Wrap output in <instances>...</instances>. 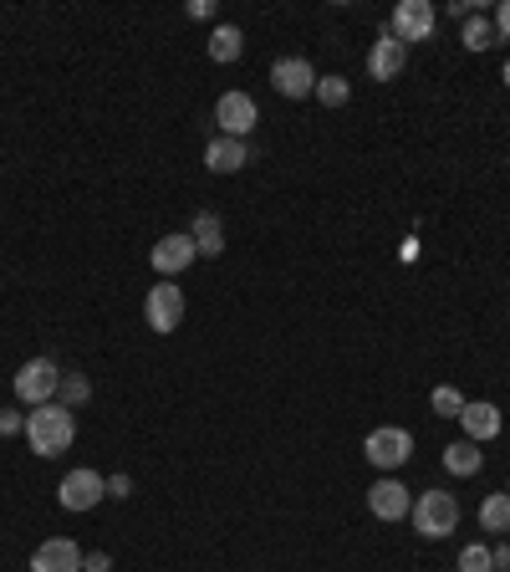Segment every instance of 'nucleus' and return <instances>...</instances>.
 I'll return each instance as SVG.
<instances>
[{"label":"nucleus","instance_id":"obj_1","mask_svg":"<svg viewBox=\"0 0 510 572\" xmlns=\"http://www.w3.org/2000/svg\"><path fill=\"white\" fill-rule=\"evenodd\" d=\"M72 440H78V414L67 409V404H41V409L26 414V445H32V455H41V461H57V455H67L72 450Z\"/></svg>","mask_w":510,"mask_h":572},{"label":"nucleus","instance_id":"obj_2","mask_svg":"<svg viewBox=\"0 0 510 572\" xmlns=\"http://www.w3.org/2000/svg\"><path fill=\"white\" fill-rule=\"evenodd\" d=\"M408 522H414L418 537L444 541L449 532H460V501H454L449 491H418L414 511H408Z\"/></svg>","mask_w":510,"mask_h":572},{"label":"nucleus","instance_id":"obj_3","mask_svg":"<svg viewBox=\"0 0 510 572\" xmlns=\"http://www.w3.org/2000/svg\"><path fill=\"white\" fill-rule=\"evenodd\" d=\"M363 455H368L372 470H399V465H408V455H414V434L403 425H378L363 440Z\"/></svg>","mask_w":510,"mask_h":572},{"label":"nucleus","instance_id":"obj_4","mask_svg":"<svg viewBox=\"0 0 510 572\" xmlns=\"http://www.w3.org/2000/svg\"><path fill=\"white\" fill-rule=\"evenodd\" d=\"M57 383H62V368L51 364V358H26L16 368V398L26 409H41L57 398Z\"/></svg>","mask_w":510,"mask_h":572},{"label":"nucleus","instance_id":"obj_5","mask_svg":"<svg viewBox=\"0 0 510 572\" xmlns=\"http://www.w3.org/2000/svg\"><path fill=\"white\" fill-rule=\"evenodd\" d=\"M215 123H220L225 139H250L256 123H261V108H256V97L250 93L230 87V93H220V103H215Z\"/></svg>","mask_w":510,"mask_h":572},{"label":"nucleus","instance_id":"obj_6","mask_svg":"<svg viewBox=\"0 0 510 572\" xmlns=\"http://www.w3.org/2000/svg\"><path fill=\"white\" fill-rule=\"evenodd\" d=\"M103 496H108V476H97L93 465L67 470L62 486H57V501H62V511H93Z\"/></svg>","mask_w":510,"mask_h":572},{"label":"nucleus","instance_id":"obj_7","mask_svg":"<svg viewBox=\"0 0 510 572\" xmlns=\"http://www.w3.org/2000/svg\"><path fill=\"white\" fill-rule=\"evenodd\" d=\"M143 322L154 327V333H164L169 337L179 322H185V291L174 282H158V286H149V297H143Z\"/></svg>","mask_w":510,"mask_h":572},{"label":"nucleus","instance_id":"obj_8","mask_svg":"<svg viewBox=\"0 0 510 572\" xmlns=\"http://www.w3.org/2000/svg\"><path fill=\"white\" fill-rule=\"evenodd\" d=\"M434 21H439V11H434L429 0H399L393 16H388V32L399 36L403 47H414V41H429L434 36Z\"/></svg>","mask_w":510,"mask_h":572},{"label":"nucleus","instance_id":"obj_9","mask_svg":"<svg viewBox=\"0 0 510 572\" xmlns=\"http://www.w3.org/2000/svg\"><path fill=\"white\" fill-rule=\"evenodd\" d=\"M149 261H154V271L164 276V282H174V276H185L194 261H200V251H194V236L189 230H174V236L154 240V251H149Z\"/></svg>","mask_w":510,"mask_h":572},{"label":"nucleus","instance_id":"obj_10","mask_svg":"<svg viewBox=\"0 0 510 572\" xmlns=\"http://www.w3.org/2000/svg\"><path fill=\"white\" fill-rule=\"evenodd\" d=\"M368 511L378 516V522H408V511H414V496H408V486L393 476L372 480L368 486Z\"/></svg>","mask_w":510,"mask_h":572},{"label":"nucleus","instance_id":"obj_11","mask_svg":"<svg viewBox=\"0 0 510 572\" xmlns=\"http://www.w3.org/2000/svg\"><path fill=\"white\" fill-rule=\"evenodd\" d=\"M271 87H276L281 97L301 103V97L317 93V67H311L307 57H281V62L271 67Z\"/></svg>","mask_w":510,"mask_h":572},{"label":"nucleus","instance_id":"obj_12","mask_svg":"<svg viewBox=\"0 0 510 572\" xmlns=\"http://www.w3.org/2000/svg\"><path fill=\"white\" fill-rule=\"evenodd\" d=\"M403 67H408V47H403L393 32H383V36H378V41L368 47V78H372V82H393Z\"/></svg>","mask_w":510,"mask_h":572},{"label":"nucleus","instance_id":"obj_13","mask_svg":"<svg viewBox=\"0 0 510 572\" xmlns=\"http://www.w3.org/2000/svg\"><path fill=\"white\" fill-rule=\"evenodd\" d=\"M500 425H506V414L495 409L490 398H470V404L460 409V429H464V440H475V445L495 440V434H500Z\"/></svg>","mask_w":510,"mask_h":572},{"label":"nucleus","instance_id":"obj_14","mask_svg":"<svg viewBox=\"0 0 510 572\" xmlns=\"http://www.w3.org/2000/svg\"><path fill=\"white\" fill-rule=\"evenodd\" d=\"M82 547L72 537H51L32 552V572H82Z\"/></svg>","mask_w":510,"mask_h":572},{"label":"nucleus","instance_id":"obj_15","mask_svg":"<svg viewBox=\"0 0 510 572\" xmlns=\"http://www.w3.org/2000/svg\"><path fill=\"white\" fill-rule=\"evenodd\" d=\"M246 164H250L246 139H225V133H215V139L204 143V169H210V175H235V169H246Z\"/></svg>","mask_w":510,"mask_h":572},{"label":"nucleus","instance_id":"obj_16","mask_svg":"<svg viewBox=\"0 0 510 572\" xmlns=\"http://www.w3.org/2000/svg\"><path fill=\"white\" fill-rule=\"evenodd\" d=\"M189 236H194V251L200 255H220L225 251V225H220L215 210H204V215H194V225H189Z\"/></svg>","mask_w":510,"mask_h":572},{"label":"nucleus","instance_id":"obj_17","mask_svg":"<svg viewBox=\"0 0 510 572\" xmlns=\"http://www.w3.org/2000/svg\"><path fill=\"white\" fill-rule=\"evenodd\" d=\"M204 51H210V62H220V67L240 62V51H246V32H240V26H215Z\"/></svg>","mask_w":510,"mask_h":572},{"label":"nucleus","instance_id":"obj_18","mask_svg":"<svg viewBox=\"0 0 510 572\" xmlns=\"http://www.w3.org/2000/svg\"><path fill=\"white\" fill-rule=\"evenodd\" d=\"M479 465H485V455H479L475 440H454V445H444V470L449 476H479Z\"/></svg>","mask_w":510,"mask_h":572},{"label":"nucleus","instance_id":"obj_19","mask_svg":"<svg viewBox=\"0 0 510 572\" xmlns=\"http://www.w3.org/2000/svg\"><path fill=\"white\" fill-rule=\"evenodd\" d=\"M460 41H464V51H490L500 36H495V26H490V16L485 11H475V16H464V26H460Z\"/></svg>","mask_w":510,"mask_h":572},{"label":"nucleus","instance_id":"obj_20","mask_svg":"<svg viewBox=\"0 0 510 572\" xmlns=\"http://www.w3.org/2000/svg\"><path fill=\"white\" fill-rule=\"evenodd\" d=\"M479 532H510V491H495L479 501Z\"/></svg>","mask_w":510,"mask_h":572},{"label":"nucleus","instance_id":"obj_21","mask_svg":"<svg viewBox=\"0 0 510 572\" xmlns=\"http://www.w3.org/2000/svg\"><path fill=\"white\" fill-rule=\"evenodd\" d=\"M464 404H470V398H464L460 389H454V383H439V389L429 394V409L439 414V419H460V409H464Z\"/></svg>","mask_w":510,"mask_h":572},{"label":"nucleus","instance_id":"obj_22","mask_svg":"<svg viewBox=\"0 0 510 572\" xmlns=\"http://www.w3.org/2000/svg\"><path fill=\"white\" fill-rule=\"evenodd\" d=\"M87 398H93V383L82 379V373H62V383H57V404L78 409V404H87Z\"/></svg>","mask_w":510,"mask_h":572},{"label":"nucleus","instance_id":"obj_23","mask_svg":"<svg viewBox=\"0 0 510 572\" xmlns=\"http://www.w3.org/2000/svg\"><path fill=\"white\" fill-rule=\"evenodd\" d=\"M317 103H322V108H342V103H347V97H353V87H347V78H317Z\"/></svg>","mask_w":510,"mask_h":572},{"label":"nucleus","instance_id":"obj_24","mask_svg":"<svg viewBox=\"0 0 510 572\" xmlns=\"http://www.w3.org/2000/svg\"><path fill=\"white\" fill-rule=\"evenodd\" d=\"M460 572H495L490 547H485V541H470V547L460 552Z\"/></svg>","mask_w":510,"mask_h":572},{"label":"nucleus","instance_id":"obj_25","mask_svg":"<svg viewBox=\"0 0 510 572\" xmlns=\"http://www.w3.org/2000/svg\"><path fill=\"white\" fill-rule=\"evenodd\" d=\"M5 434H26V414L0 409V440H5Z\"/></svg>","mask_w":510,"mask_h":572},{"label":"nucleus","instance_id":"obj_26","mask_svg":"<svg viewBox=\"0 0 510 572\" xmlns=\"http://www.w3.org/2000/svg\"><path fill=\"white\" fill-rule=\"evenodd\" d=\"M490 26H495V36H510V0H500L490 11Z\"/></svg>","mask_w":510,"mask_h":572},{"label":"nucleus","instance_id":"obj_27","mask_svg":"<svg viewBox=\"0 0 510 572\" xmlns=\"http://www.w3.org/2000/svg\"><path fill=\"white\" fill-rule=\"evenodd\" d=\"M108 496L112 501H128L133 496V476H108Z\"/></svg>","mask_w":510,"mask_h":572},{"label":"nucleus","instance_id":"obj_28","mask_svg":"<svg viewBox=\"0 0 510 572\" xmlns=\"http://www.w3.org/2000/svg\"><path fill=\"white\" fill-rule=\"evenodd\" d=\"M108 568H112L108 552H87V557H82V572H108Z\"/></svg>","mask_w":510,"mask_h":572},{"label":"nucleus","instance_id":"obj_29","mask_svg":"<svg viewBox=\"0 0 510 572\" xmlns=\"http://www.w3.org/2000/svg\"><path fill=\"white\" fill-rule=\"evenodd\" d=\"M495 557V572H510V541H500V547H490Z\"/></svg>","mask_w":510,"mask_h":572},{"label":"nucleus","instance_id":"obj_30","mask_svg":"<svg viewBox=\"0 0 510 572\" xmlns=\"http://www.w3.org/2000/svg\"><path fill=\"white\" fill-rule=\"evenodd\" d=\"M189 16H194V21H210V16H215V5H210V0H189Z\"/></svg>","mask_w":510,"mask_h":572},{"label":"nucleus","instance_id":"obj_31","mask_svg":"<svg viewBox=\"0 0 510 572\" xmlns=\"http://www.w3.org/2000/svg\"><path fill=\"white\" fill-rule=\"evenodd\" d=\"M500 82H506V87H510V57H506V72H500Z\"/></svg>","mask_w":510,"mask_h":572},{"label":"nucleus","instance_id":"obj_32","mask_svg":"<svg viewBox=\"0 0 510 572\" xmlns=\"http://www.w3.org/2000/svg\"><path fill=\"white\" fill-rule=\"evenodd\" d=\"M506 491H510V486H506Z\"/></svg>","mask_w":510,"mask_h":572}]
</instances>
